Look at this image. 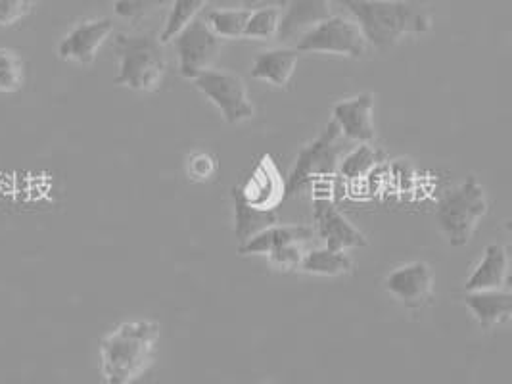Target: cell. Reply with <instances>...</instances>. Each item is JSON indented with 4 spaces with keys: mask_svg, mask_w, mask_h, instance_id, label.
<instances>
[{
    "mask_svg": "<svg viewBox=\"0 0 512 384\" xmlns=\"http://www.w3.org/2000/svg\"><path fill=\"white\" fill-rule=\"evenodd\" d=\"M298 52H323L348 58H361L367 52V41L355 24L342 16H330L325 22L311 27L296 41Z\"/></svg>",
    "mask_w": 512,
    "mask_h": 384,
    "instance_id": "cell-7",
    "label": "cell"
},
{
    "mask_svg": "<svg viewBox=\"0 0 512 384\" xmlns=\"http://www.w3.org/2000/svg\"><path fill=\"white\" fill-rule=\"evenodd\" d=\"M280 18H282V10L273 8V6L252 10L246 29H244V39L265 41V39L277 37L279 35Z\"/></svg>",
    "mask_w": 512,
    "mask_h": 384,
    "instance_id": "cell-24",
    "label": "cell"
},
{
    "mask_svg": "<svg viewBox=\"0 0 512 384\" xmlns=\"http://www.w3.org/2000/svg\"><path fill=\"white\" fill-rule=\"evenodd\" d=\"M313 219L326 248L350 250L367 246V237L344 216L330 198H317Z\"/></svg>",
    "mask_w": 512,
    "mask_h": 384,
    "instance_id": "cell-10",
    "label": "cell"
},
{
    "mask_svg": "<svg viewBox=\"0 0 512 384\" xmlns=\"http://www.w3.org/2000/svg\"><path fill=\"white\" fill-rule=\"evenodd\" d=\"M244 4V8L248 10H256V8H265V6H273V8H284L286 0H240Z\"/></svg>",
    "mask_w": 512,
    "mask_h": 384,
    "instance_id": "cell-30",
    "label": "cell"
},
{
    "mask_svg": "<svg viewBox=\"0 0 512 384\" xmlns=\"http://www.w3.org/2000/svg\"><path fill=\"white\" fill-rule=\"evenodd\" d=\"M300 52L296 48H271L259 52L252 64V77L257 81L271 83L273 87L286 89L296 73Z\"/></svg>",
    "mask_w": 512,
    "mask_h": 384,
    "instance_id": "cell-16",
    "label": "cell"
},
{
    "mask_svg": "<svg viewBox=\"0 0 512 384\" xmlns=\"http://www.w3.org/2000/svg\"><path fill=\"white\" fill-rule=\"evenodd\" d=\"M194 87L221 112L223 120L238 125L252 120L256 110L244 79L229 70L210 68L194 79Z\"/></svg>",
    "mask_w": 512,
    "mask_h": 384,
    "instance_id": "cell-6",
    "label": "cell"
},
{
    "mask_svg": "<svg viewBox=\"0 0 512 384\" xmlns=\"http://www.w3.org/2000/svg\"><path fill=\"white\" fill-rule=\"evenodd\" d=\"M160 325L127 321L100 340V375L106 384H131L152 365Z\"/></svg>",
    "mask_w": 512,
    "mask_h": 384,
    "instance_id": "cell-2",
    "label": "cell"
},
{
    "mask_svg": "<svg viewBox=\"0 0 512 384\" xmlns=\"http://www.w3.org/2000/svg\"><path fill=\"white\" fill-rule=\"evenodd\" d=\"M511 271V258L509 250L503 244H489L484 250L482 260L472 269L470 277L466 279V292L474 290H495L507 287Z\"/></svg>",
    "mask_w": 512,
    "mask_h": 384,
    "instance_id": "cell-15",
    "label": "cell"
},
{
    "mask_svg": "<svg viewBox=\"0 0 512 384\" xmlns=\"http://www.w3.org/2000/svg\"><path fill=\"white\" fill-rule=\"evenodd\" d=\"M217 158L210 152H194L187 158L188 177L196 183H206L217 173Z\"/></svg>",
    "mask_w": 512,
    "mask_h": 384,
    "instance_id": "cell-27",
    "label": "cell"
},
{
    "mask_svg": "<svg viewBox=\"0 0 512 384\" xmlns=\"http://www.w3.org/2000/svg\"><path fill=\"white\" fill-rule=\"evenodd\" d=\"M330 2L332 0H286L277 37L284 45L296 43L303 33L332 16Z\"/></svg>",
    "mask_w": 512,
    "mask_h": 384,
    "instance_id": "cell-14",
    "label": "cell"
},
{
    "mask_svg": "<svg viewBox=\"0 0 512 384\" xmlns=\"http://www.w3.org/2000/svg\"><path fill=\"white\" fill-rule=\"evenodd\" d=\"M465 304L484 329L499 327L511 319L512 294L507 288L466 292Z\"/></svg>",
    "mask_w": 512,
    "mask_h": 384,
    "instance_id": "cell-17",
    "label": "cell"
},
{
    "mask_svg": "<svg viewBox=\"0 0 512 384\" xmlns=\"http://www.w3.org/2000/svg\"><path fill=\"white\" fill-rule=\"evenodd\" d=\"M315 231L313 227L307 225H271L265 231L257 233L256 237L246 240L244 244H238V254L242 256H259L265 254L269 256L273 250H277L280 246L286 244H294V242H302L307 244L313 239Z\"/></svg>",
    "mask_w": 512,
    "mask_h": 384,
    "instance_id": "cell-18",
    "label": "cell"
},
{
    "mask_svg": "<svg viewBox=\"0 0 512 384\" xmlns=\"http://www.w3.org/2000/svg\"><path fill=\"white\" fill-rule=\"evenodd\" d=\"M173 41L179 54V72L190 81L213 68L223 48V39L202 18L190 22Z\"/></svg>",
    "mask_w": 512,
    "mask_h": 384,
    "instance_id": "cell-8",
    "label": "cell"
},
{
    "mask_svg": "<svg viewBox=\"0 0 512 384\" xmlns=\"http://www.w3.org/2000/svg\"><path fill=\"white\" fill-rule=\"evenodd\" d=\"M167 2L169 0H116L114 12L119 18L137 24L140 20H144L150 12L165 6Z\"/></svg>",
    "mask_w": 512,
    "mask_h": 384,
    "instance_id": "cell-26",
    "label": "cell"
},
{
    "mask_svg": "<svg viewBox=\"0 0 512 384\" xmlns=\"http://www.w3.org/2000/svg\"><path fill=\"white\" fill-rule=\"evenodd\" d=\"M302 271L309 275H321V277H340L348 275L353 269V260L344 250H332V248H313L307 250L303 256Z\"/></svg>",
    "mask_w": 512,
    "mask_h": 384,
    "instance_id": "cell-20",
    "label": "cell"
},
{
    "mask_svg": "<svg viewBox=\"0 0 512 384\" xmlns=\"http://www.w3.org/2000/svg\"><path fill=\"white\" fill-rule=\"evenodd\" d=\"M114 24L108 18H96L75 25L70 33L62 39L58 54L62 60L75 62L81 66L93 64L100 47L112 35Z\"/></svg>",
    "mask_w": 512,
    "mask_h": 384,
    "instance_id": "cell-12",
    "label": "cell"
},
{
    "mask_svg": "<svg viewBox=\"0 0 512 384\" xmlns=\"http://www.w3.org/2000/svg\"><path fill=\"white\" fill-rule=\"evenodd\" d=\"M248 8H219L211 10L206 16V24L219 39H240L244 37V29L250 18Z\"/></svg>",
    "mask_w": 512,
    "mask_h": 384,
    "instance_id": "cell-21",
    "label": "cell"
},
{
    "mask_svg": "<svg viewBox=\"0 0 512 384\" xmlns=\"http://www.w3.org/2000/svg\"><path fill=\"white\" fill-rule=\"evenodd\" d=\"M384 160V154L371 146V143H361L350 152L344 154L338 171L348 179H359L373 171Z\"/></svg>",
    "mask_w": 512,
    "mask_h": 384,
    "instance_id": "cell-23",
    "label": "cell"
},
{
    "mask_svg": "<svg viewBox=\"0 0 512 384\" xmlns=\"http://www.w3.org/2000/svg\"><path fill=\"white\" fill-rule=\"evenodd\" d=\"M488 194L484 185L474 177H466L457 189L447 192L438 204L436 221L451 246H466L482 219L488 214Z\"/></svg>",
    "mask_w": 512,
    "mask_h": 384,
    "instance_id": "cell-4",
    "label": "cell"
},
{
    "mask_svg": "<svg viewBox=\"0 0 512 384\" xmlns=\"http://www.w3.org/2000/svg\"><path fill=\"white\" fill-rule=\"evenodd\" d=\"M359 25L367 45L388 50L407 35L432 31V14L417 0H334Z\"/></svg>",
    "mask_w": 512,
    "mask_h": 384,
    "instance_id": "cell-1",
    "label": "cell"
},
{
    "mask_svg": "<svg viewBox=\"0 0 512 384\" xmlns=\"http://www.w3.org/2000/svg\"><path fill=\"white\" fill-rule=\"evenodd\" d=\"M348 139L340 127L330 120L315 141L303 146L296 164L286 179V196H296L315 177L334 175L346 154Z\"/></svg>",
    "mask_w": 512,
    "mask_h": 384,
    "instance_id": "cell-5",
    "label": "cell"
},
{
    "mask_svg": "<svg viewBox=\"0 0 512 384\" xmlns=\"http://www.w3.org/2000/svg\"><path fill=\"white\" fill-rule=\"evenodd\" d=\"M119 60L114 83L137 93H152L162 85L167 72V56L160 37L152 31L121 33L116 37Z\"/></svg>",
    "mask_w": 512,
    "mask_h": 384,
    "instance_id": "cell-3",
    "label": "cell"
},
{
    "mask_svg": "<svg viewBox=\"0 0 512 384\" xmlns=\"http://www.w3.org/2000/svg\"><path fill=\"white\" fill-rule=\"evenodd\" d=\"M233 202L234 235L240 244L256 237L257 233L265 231L267 227L280 223L277 210H257L254 206L246 204L238 192V187L233 189Z\"/></svg>",
    "mask_w": 512,
    "mask_h": 384,
    "instance_id": "cell-19",
    "label": "cell"
},
{
    "mask_svg": "<svg viewBox=\"0 0 512 384\" xmlns=\"http://www.w3.org/2000/svg\"><path fill=\"white\" fill-rule=\"evenodd\" d=\"M373 118V93H361L340 100L332 108V121L340 127L342 135L353 143H373L376 139Z\"/></svg>",
    "mask_w": 512,
    "mask_h": 384,
    "instance_id": "cell-11",
    "label": "cell"
},
{
    "mask_svg": "<svg viewBox=\"0 0 512 384\" xmlns=\"http://www.w3.org/2000/svg\"><path fill=\"white\" fill-rule=\"evenodd\" d=\"M238 192L246 204L257 210H277L280 200L286 196V181H282L273 158L263 156Z\"/></svg>",
    "mask_w": 512,
    "mask_h": 384,
    "instance_id": "cell-13",
    "label": "cell"
},
{
    "mask_svg": "<svg viewBox=\"0 0 512 384\" xmlns=\"http://www.w3.org/2000/svg\"><path fill=\"white\" fill-rule=\"evenodd\" d=\"M29 0H0V25L20 22L29 12Z\"/></svg>",
    "mask_w": 512,
    "mask_h": 384,
    "instance_id": "cell-29",
    "label": "cell"
},
{
    "mask_svg": "<svg viewBox=\"0 0 512 384\" xmlns=\"http://www.w3.org/2000/svg\"><path fill=\"white\" fill-rule=\"evenodd\" d=\"M305 252H307L305 244L294 242V244H286V246H280L277 250H273L269 254V260H271V264L277 265L279 269H296L302 264Z\"/></svg>",
    "mask_w": 512,
    "mask_h": 384,
    "instance_id": "cell-28",
    "label": "cell"
},
{
    "mask_svg": "<svg viewBox=\"0 0 512 384\" xmlns=\"http://www.w3.org/2000/svg\"><path fill=\"white\" fill-rule=\"evenodd\" d=\"M208 2L210 0H175L163 25V31L158 35L163 45L173 41L190 22H194Z\"/></svg>",
    "mask_w": 512,
    "mask_h": 384,
    "instance_id": "cell-22",
    "label": "cell"
},
{
    "mask_svg": "<svg viewBox=\"0 0 512 384\" xmlns=\"http://www.w3.org/2000/svg\"><path fill=\"white\" fill-rule=\"evenodd\" d=\"M384 285L405 308L420 310L432 300L436 281L430 265L424 262H411L396 267L386 277Z\"/></svg>",
    "mask_w": 512,
    "mask_h": 384,
    "instance_id": "cell-9",
    "label": "cell"
},
{
    "mask_svg": "<svg viewBox=\"0 0 512 384\" xmlns=\"http://www.w3.org/2000/svg\"><path fill=\"white\" fill-rule=\"evenodd\" d=\"M22 83V58L10 48H0V93H16L22 89Z\"/></svg>",
    "mask_w": 512,
    "mask_h": 384,
    "instance_id": "cell-25",
    "label": "cell"
}]
</instances>
